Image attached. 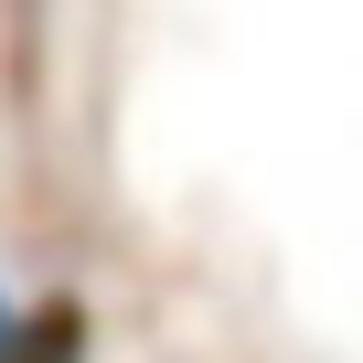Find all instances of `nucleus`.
Segmentation results:
<instances>
[{
    "label": "nucleus",
    "mask_w": 363,
    "mask_h": 363,
    "mask_svg": "<svg viewBox=\"0 0 363 363\" xmlns=\"http://www.w3.org/2000/svg\"><path fill=\"white\" fill-rule=\"evenodd\" d=\"M0 363H86V310L75 299H33V310L0 299Z\"/></svg>",
    "instance_id": "1"
}]
</instances>
